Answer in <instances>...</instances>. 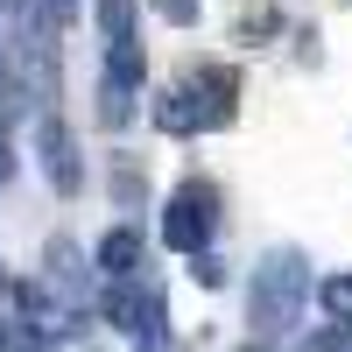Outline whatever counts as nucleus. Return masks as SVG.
<instances>
[{"instance_id":"nucleus-1","label":"nucleus","mask_w":352,"mask_h":352,"mask_svg":"<svg viewBox=\"0 0 352 352\" xmlns=\"http://www.w3.org/2000/svg\"><path fill=\"white\" fill-rule=\"evenodd\" d=\"M310 303V261L296 247H275V254H261V268L247 282V317H254V331L261 338H289L296 331V317Z\"/></svg>"},{"instance_id":"nucleus-2","label":"nucleus","mask_w":352,"mask_h":352,"mask_svg":"<svg viewBox=\"0 0 352 352\" xmlns=\"http://www.w3.org/2000/svg\"><path fill=\"white\" fill-rule=\"evenodd\" d=\"M219 232V190L204 184V176H190V184H176V197L162 204V240L176 254H204Z\"/></svg>"},{"instance_id":"nucleus-3","label":"nucleus","mask_w":352,"mask_h":352,"mask_svg":"<svg viewBox=\"0 0 352 352\" xmlns=\"http://www.w3.org/2000/svg\"><path fill=\"white\" fill-rule=\"evenodd\" d=\"M141 78H148V56H141V43H106V78H99V120L106 127H127L134 120V92Z\"/></svg>"},{"instance_id":"nucleus-4","label":"nucleus","mask_w":352,"mask_h":352,"mask_svg":"<svg viewBox=\"0 0 352 352\" xmlns=\"http://www.w3.org/2000/svg\"><path fill=\"white\" fill-rule=\"evenodd\" d=\"M36 155H43V176H50V190L56 197H78L85 190V162H78V134L56 120V113L43 106V120H36Z\"/></svg>"},{"instance_id":"nucleus-5","label":"nucleus","mask_w":352,"mask_h":352,"mask_svg":"<svg viewBox=\"0 0 352 352\" xmlns=\"http://www.w3.org/2000/svg\"><path fill=\"white\" fill-rule=\"evenodd\" d=\"M56 296H64V310H78L85 296H92V275H85V254L71 240H50V275H43Z\"/></svg>"},{"instance_id":"nucleus-6","label":"nucleus","mask_w":352,"mask_h":352,"mask_svg":"<svg viewBox=\"0 0 352 352\" xmlns=\"http://www.w3.org/2000/svg\"><path fill=\"white\" fill-rule=\"evenodd\" d=\"M99 275L106 282H134L141 275V232L134 226H113L106 240H99Z\"/></svg>"},{"instance_id":"nucleus-7","label":"nucleus","mask_w":352,"mask_h":352,"mask_svg":"<svg viewBox=\"0 0 352 352\" xmlns=\"http://www.w3.org/2000/svg\"><path fill=\"white\" fill-rule=\"evenodd\" d=\"M155 127H162V134H204V106H197V92H190V85L162 92V106H155Z\"/></svg>"},{"instance_id":"nucleus-8","label":"nucleus","mask_w":352,"mask_h":352,"mask_svg":"<svg viewBox=\"0 0 352 352\" xmlns=\"http://www.w3.org/2000/svg\"><path fill=\"white\" fill-rule=\"evenodd\" d=\"M21 99H28V85H21V64H14V43L0 36V127L21 113Z\"/></svg>"},{"instance_id":"nucleus-9","label":"nucleus","mask_w":352,"mask_h":352,"mask_svg":"<svg viewBox=\"0 0 352 352\" xmlns=\"http://www.w3.org/2000/svg\"><path fill=\"white\" fill-rule=\"evenodd\" d=\"M317 303H324L331 324H352V275H324L317 282Z\"/></svg>"},{"instance_id":"nucleus-10","label":"nucleus","mask_w":352,"mask_h":352,"mask_svg":"<svg viewBox=\"0 0 352 352\" xmlns=\"http://www.w3.org/2000/svg\"><path fill=\"white\" fill-rule=\"evenodd\" d=\"M99 28H106V43H127L134 36V0H99Z\"/></svg>"},{"instance_id":"nucleus-11","label":"nucleus","mask_w":352,"mask_h":352,"mask_svg":"<svg viewBox=\"0 0 352 352\" xmlns=\"http://www.w3.org/2000/svg\"><path fill=\"white\" fill-rule=\"evenodd\" d=\"M0 352H50V338L21 317V324H0Z\"/></svg>"},{"instance_id":"nucleus-12","label":"nucleus","mask_w":352,"mask_h":352,"mask_svg":"<svg viewBox=\"0 0 352 352\" xmlns=\"http://www.w3.org/2000/svg\"><path fill=\"white\" fill-rule=\"evenodd\" d=\"M303 352H352V324H331L324 338H310Z\"/></svg>"},{"instance_id":"nucleus-13","label":"nucleus","mask_w":352,"mask_h":352,"mask_svg":"<svg viewBox=\"0 0 352 352\" xmlns=\"http://www.w3.org/2000/svg\"><path fill=\"white\" fill-rule=\"evenodd\" d=\"M162 14H169V21H190V14H197V0H162Z\"/></svg>"},{"instance_id":"nucleus-14","label":"nucleus","mask_w":352,"mask_h":352,"mask_svg":"<svg viewBox=\"0 0 352 352\" xmlns=\"http://www.w3.org/2000/svg\"><path fill=\"white\" fill-rule=\"evenodd\" d=\"M43 14H50V21H71V14H78V0H43Z\"/></svg>"},{"instance_id":"nucleus-15","label":"nucleus","mask_w":352,"mask_h":352,"mask_svg":"<svg viewBox=\"0 0 352 352\" xmlns=\"http://www.w3.org/2000/svg\"><path fill=\"white\" fill-rule=\"evenodd\" d=\"M247 352H261V345H247Z\"/></svg>"},{"instance_id":"nucleus-16","label":"nucleus","mask_w":352,"mask_h":352,"mask_svg":"<svg viewBox=\"0 0 352 352\" xmlns=\"http://www.w3.org/2000/svg\"><path fill=\"white\" fill-rule=\"evenodd\" d=\"M0 289H8V282H0Z\"/></svg>"}]
</instances>
